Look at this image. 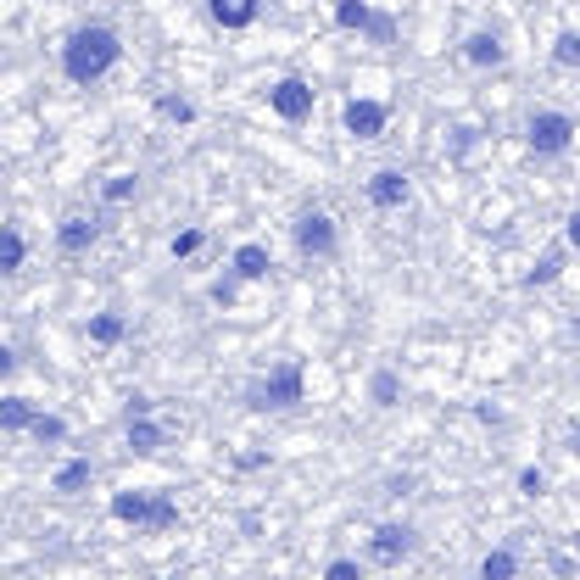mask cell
I'll use <instances>...</instances> for the list:
<instances>
[{
	"instance_id": "1",
	"label": "cell",
	"mask_w": 580,
	"mask_h": 580,
	"mask_svg": "<svg viewBox=\"0 0 580 580\" xmlns=\"http://www.w3.org/2000/svg\"><path fill=\"white\" fill-rule=\"evenodd\" d=\"M118 62H124V35H118L112 23H79V29L62 40V51H57L62 79L79 85V90H96L101 79H112Z\"/></svg>"
},
{
	"instance_id": "2",
	"label": "cell",
	"mask_w": 580,
	"mask_h": 580,
	"mask_svg": "<svg viewBox=\"0 0 580 580\" xmlns=\"http://www.w3.org/2000/svg\"><path fill=\"white\" fill-rule=\"evenodd\" d=\"M107 513L118 524H129L135 535H168L179 524V497L163 485H135V491H112Z\"/></svg>"
},
{
	"instance_id": "3",
	"label": "cell",
	"mask_w": 580,
	"mask_h": 580,
	"mask_svg": "<svg viewBox=\"0 0 580 580\" xmlns=\"http://www.w3.org/2000/svg\"><path fill=\"white\" fill-rule=\"evenodd\" d=\"M240 402H246V413H268V419H274V413H296V407L307 402V374H302V363L285 357V363H274L268 374L246 380Z\"/></svg>"
},
{
	"instance_id": "4",
	"label": "cell",
	"mask_w": 580,
	"mask_h": 580,
	"mask_svg": "<svg viewBox=\"0 0 580 580\" xmlns=\"http://www.w3.org/2000/svg\"><path fill=\"white\" fill-rule=\"evenodd\" d=\"M574 135H580V124H574L563 107H535V112L524 118V151H530L535 163L569 157V151H574Z\"/></svg>"
},
{
	"instance_id": "5",
	"label": "cell",
	"mask_w": 580,
	"mask_h": 580,
	"mask_svg": "<svg viewBox=\"0 0 580 580\" xmlns=\"http://www.w3.org/2000/svg\"><path fill=\"white\" fill-rule=\"evenodd\" d=\"M291 252H296L302 263H335V257H341V224H335V213L302 207V213L291 218Z\"/></svg>"
},
{
	"instance_id": "6",
	"label": "cell",
	"mask_w": 580,
	"mask_h": 580,
	"mask_svg": "<svg viewBox=\"0 0 580 580\" xmlns=\"http://www.w3.org/2000/svg\"><path fill=\"white\" fill-rule=\"evenodd\" d=\"M413 552H419V524H407V519H385V524H374L368 541H363L368 569H402Z\"/></svg>"
},
{
	"instance_id": "7",
	"label": "cell",
	"mask_w": 580,
	"mask_h": 580,
	"mask_svg": "<svg viewBox=\"0 0 580 580\" xmlns=\"http://www.w3.org/2000/svg\"><path fill=\"white\" fill-rule=\"evenodd\" d=\"M313 107H318V90L302 79V73H279L274 85H268V112L279 118V124H307L313 118Z\"/></svg>"
},
{
	"instance_id": "8",
	"label": "cell",
	"mask_w": 580,
	"mask_h": 580,
	"mask_svg": "<svg viewBox=\"0 0 580 580\" xmlns=\"http://www.w3.org/2000/svg\"><path fill=\"white\" fill-rule=\"evenodd\" d=\"M458 57H463V68H474V73H502L513 51H508V35H502L497 23H480V29L463 35Z\"/></svg>"
},
{
	"instance_id": "9",
	"label": "cell",
	"mask_w": 580,
	"mask_h": 580,
	"mask_svg": "<svg viewBox=\"0 0 580 580\" xmlns=\"http://www.w3.org/2000/svg\"><path fill=\"white\" fill-rule=\"evenodd\" d=\"M363 201H368L374 213H402V207L413 201V174L396 168V163L374 168V174L363 179Z\"/></svg>"
},
{
	"instance_id": "10",
	"label": "cell",
	"mask_w": 580,
	"mask_h": 580,
	"mask_svg": "<svg viewBox=\"0 0 580 580\" xmlns=\"http://www.w3.org/2000/svg\"><path fill=\"white\" fill-rule=\"evenodd\" d=\"M341 129L352 135V140H380L385 129H391V107L385 101H374V96H352L346 107H341Z\"/></svg>"
},
{
	"instance_id": "11",
	"label": "cell",
	"mask_w": 580,
	"mask_h": 580,
	"mask_svg": "<svg viewBox=\"0 0 580 580\" xmlns=\"http://www.w3.org/2000/svg\"><path fill=\"white\" fill-rule=\"evenodd\" d=\"M101 218L96 213H68L62 224H57V252L62 257H90L96 252V240H101Z\"/></svg>"
},
{
	"instance_id": "12",
	"label": "cell",
	"mask_w": 580,
	"mask_h": 580,
	"mask_svg": "<svg viewBox=\"0 0 580 580\" xmlns=\"http://www.w3.org/2000/svg\"><path fill=\"white\" fill-rule=\"evenodd\" d=\"M90 485H96V458L90 452H79V458H68V463L51 469V497H62V502L85 497Z\"/></svg>"
},
{
	"instance_id": "13",
	"label": "cell",
	"mask_w": 580,
	"mask_h": 580,
	"mask_svg": "<svg viewBox=\"0 0 580 580\" xmlns=\"http://www.w3.org/2000/svg\"><path fill=\"white\" fill-rule=\"evenodd\" d=\"M263 7H268V0H207V18H213V29H224V35H246V29L263 18Z\"/></svg>"
},
{
	"instance_id": "14",
	"label": "cell",
	"mask_w": 580,
	"mask_h": 580,
	"mask_svg": "<svg viewBox=\"0 0 580 580\" xmlns=\"http://www.w3.org/2000/svg\"><path fill=\"white\" fill-rule=\"evenodd\" d=\"M124 446H129L135 458H157V452L168 446V424H157L151 413H140V419H124Z\"/></svg>"
},
{
	"instance_id": "15",
	"label": "cell",
	"mask_w": 580,
	"mask_h": 580,
	"mask_svg": "<svg viewBox=\"0 0 580 580\" xmlns=\"http://www.w3.org/2000/svg\"><path fill=\"white\" fill-rule=\"evenodd\" d=\"M229 268H235L246 285H263V279H268V268H274V252H268L263 240H240V246L229 252Z\"/></svg>"
},
{
	"instance_id": "16",
	"label": "cell",
	"mask_w": 580,
	"mask_h": 580,
	"mask_svg": "<svg viewBox=\"0 0 580 580\" xmlns=\"http://www.w3.org/2000/svg\"><path fill=\"white\" fill-rule=\"evenodd\" d=\"M85 341H90V346H101V352H112V346H124V341H129V318H124L118 307H101V313H90Z\"/></svg>"
},
{
	"instance_id": "17",
	"label": "cell",
	"mask_w": 580,
	"mask_h": 580,
	"mask_svg": "<svg viewBox=\"0 0 580 580\" xmlns=\"http://www.w3.org/2000/svg\"><path fill=\"white\" fill-rule=\"evenodd\" d=\"M40 413H46V407H40V402H29V396H18V391L0 396V430H7V435H29Z\"/></svg>"
},
{
	"instance_id": "18",
	"label": "cell",
	"mask_w": 580,
	"mask_h": 580,
	"mask_svg": "<svg viewBox=\"0 0 580 580\" xmlns=\"http://www.w3.org/2000/svg\"><path fill=\"white\" fill-rule=\"evenodd\" d=\"M330 18H335V29H341V35H357V40H368V29H374L380 7H368V0H335V7H330Z\"/></svg>"
},
{
	"instance_id": "19",
	"label": "cell",
	"mask_w": 580,
	"mask_h": 580,
	"mask_svg": "<svg viewBox=\"0 0 580 580\" xmlns=\"http://www.w3.org/2000/svg\"><path fill=\"white\" fill-rule=\"evenodd\" d=\"M363 396H368V407H374V413H391V407H402V374L380 363V368L368 374V385H363Z\"/></svg>"
},
{
	"instance_id": "20",
	"label": "cell",
	"mask_w": 580,
	"mask_h": 580,
	"mask_svg": "<svg viewBox=\"0 0 580 580\" xmlns=\"http://www.w3.org/2000/svg\"><path fill=\"white\" fill-rule=\"evenodd\" d=\"M563 263H569V246H563V240H558V246H547V252L530 263L524 291H547V285H558V279H563Z\"/></svg>"
},
{
	"instance_id": "21",
	"label": "cell",
	"mask_w": 580,
	"mask_h": 580,
	"mask_svg": "<svg viewBox=\"0 0 580 580\" xmlns=\"http://www.w3.org/2000/svg\"><path fill=\"white\" fill-rule=\"evenodd\" d=\"M140 190H146V179H140L135 168L101 179V201H107V207H129V201H140Z\"/></svg>"
},
{
	"instance_id": "22",
	"label": "cell",
	"mask_w": 580,
	"mask_h": 580,
	"mask_svg": "<svg viewBox=\"0 0 580 580\" xmlns=\"http://www.w3.org/2000/svg\"><path fill=\"white\" fill-rule=\"evenodd\" d=\"M474 580H519V552H513V547H491V552L474 563Z\"/></svg>"
},
{
	"instance_id": "23",
	"label": "cell",
	"mask_w": 580,
	"mask_h": 580,
	"mask_svg": "<svg viewBox=\"0 0 580 580\" xmlns=\"http://www.w3.org/2000/svg\"><path fill=\"white\" fill-rule=\"evenodd\" d=\"M23 263H29L23 224H7V235H0V274H23Z\"/></svg>"
},
{
	"instance_id": "24",
	"label": "cell",
	"mask_w": 580,
	"mask_h": 580,
	"mask_svg": "<svg viewBox=\"0 0 580 580\" xmlns=\"http://www.w3.org/2000/svg\"><path fill=\"white\" fill-rule=\"evenodd\" d=\"M151 112H157L163 124H196V118H201V107H196L190 96H174V90H168V96H157V101H151Z\"/></svg>"
},
{
	"instance_id": "25",
	"label": "cell",
	"mask_w": 580,
	"mask_h": 580,
	"mask_svg": "<svg viewBox=\"0 0 580 580\" xmlns=\"http://www.w3.org/2000/svg\"><path fill=\"white\" fill-rule=\"evenodd\" d=\"M201 246H207V229H201V224H185V229L168 240V257H174V263H190Z\"/></svg>"
},
{
	"instance_id": "26",
	"label": "cell",
	"mask_w": 580,
	"mask_h": 580,
	"mask_svg": "<svg viewBox=\"0 0 580 580\" xmlns=\"http://www.w3.org/2000/svg\"><path fill=\"white\" fill-rule=\"evenodd\" d=\"M73 430H68V419L62 413H40L35 419V430H29V441H40V446H62Z\"/></svg>"
},
{
	"instance_id": "27",
	"label": "cell",
	"mask_w": 580,
	"mask_h": 580,
	"mask_svg": "<svg viewBox=\"0 0 580 580\" xmlns=\"http://www.w3.org/2000/svg\"><path fill=\"white\" fill-rule=\"evenodd\" d=\"M552 68L580 73V29H563V35L552 40Z\"/></svg>"
},
{
	"instance_id": "28",
	"label": "cell",
	"mask_w": 580,
	"mask_h": 580,
	"mask_svg": "<svg viewBox=\"0 0 580 580\" xmlns=\"http://www.w3.org/2000/svg\"><path fill=\"white\" fill-rule=\"evenodd\" d=\"M318 580H368V558H330L324 569H318Z\"/></svg>"
},
{
	"instance_id": "29",
	"label": "cell",
	"mask_w": 580,
	"mask_h": 580,
	"mask_svg": "<svg viewBox=\"0 0 580 580\" xmlns=\"http://www.w3.org/2000/svg\"><path fill=\"white\" fill-rule=\"evenodd\" d=\"M513 485H519V497H524V502H541V497L552 491V480H547V469H535V463H524Z\"/></svg>"
},
{
	"instance_id": "30",
	"label": "cell",
	"mask_w": 580,
	"mask_h": 580,
	"mask_svg": "<svg viewBox=\"0 0 580 580\" xmlns=\"http://www.w3.org/2000/svg\"><path fill=\"white\" fill-rule=\"evenodd\" d=\"M240 285H246V279H240V274H235V268H229V274H224V279H213V291H207V296H213V302H218V307H229V302H235V296H240Z\"/></svg>"
},
{
	"instance_id": "31",
	"label": "cell",
	"mask_w": 580,
	"mask_h": 580,
	"mask_svg": "<svg viewBox=\"0 0 580 580\" xmlns=\"http://www.w3.org/2000/svg\"><path fill=\"white\" fill-rule=\"evenodd\" d=\"M391 40H396V18H391V12H380V18H374V29H368V46H391Z\"/></svg>"
},
{
	"instance_id": "32",
	"label": "cell",
	"mask_w": 580,
	"mask_h": 580,
	"mask_svg": "<svg viewBox=\"0 0 580 580\" xmlns=\"http://www.w3.org/2000/svg\"><path fill=\"white\" fill-rule=\"evenodd\" d=\"M563 246H569V252H580V207H569V213H563Z\"/></svg>"
},
{
	"instance_id": "33",
	"label": "cell",
	"mask_w": 580,
	"mask_h": 580,
	"mask_svg": "<svg viewBox=\"0 0 580 580\" xmlns=\"http://www.w3.org/2000/svg\"><path fill=\"white\" fill-rule=\"evenodd\" d=\"M140 413H151V396H146V391H135V396H129V407H124V419H140Z\"/></svg>"
},
{
	"instance_id": "34",
	"label": "cell",
	"mask_w": 580,
	"mask_h": 580,
	"mask_svg": "<svg viewBox=\"0 0 580 580\" xmlns=\"http://www.w3.org/2000/svg\"><path fill=\"white\" fill-rule=\"evenodd\" d=\"M0 374H7V380L18 374V352H12V346H0Z\"/></svg>"
},
{
	"instance_id": "35",
	"label": "cell",
	"mask_w": 580,
	"mask_h": 580,
	"mask_svg": "<svg viewBox=\"0 0 580 580\" xmlns=\"http://www.w3.org/2000/svg\"><path fill=\"white\" fill-rule=\"evenodd\" d=\"M474 419H480V424H502V407H491V402H480V407H474Z\"/></svg>"
},
{
	"instance_id": "36",
	"label": "cell",
	"mask_w": 580,
	"mask_h": 580,
	"mask_svg": "<svg viewBox=\"0 0 580 580\" xmlns=\"http://www.w3.org/2000/svg\"><path fill=\"white\" fill-rule=\"evenodd\" d=\"M569 558L580 563V530H569Z\"/></svg>"
},
{
	"instance_id": "37",
	"label": "cell",
	"mask_w": 580,
	"mask_h": 580,
	"mask_svg": "<svg viewBox=\"0 0 580 580\" xmlns=\"http://www.w3.org/2000/svg\"><path fill=\"white\" fill-rule=\"evenodd\" d=\"M163 580H185V574H163Z\"/></svg>"
}]
</instances>
